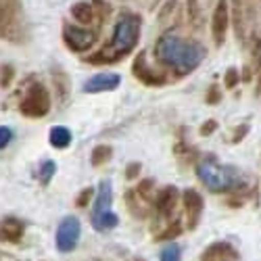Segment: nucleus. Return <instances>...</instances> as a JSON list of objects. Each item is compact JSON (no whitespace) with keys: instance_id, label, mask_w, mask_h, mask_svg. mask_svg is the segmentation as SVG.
<instances>
[{"instance_id":"obj_1","label":"nucleus","mask_w":261,"mask_h":261,"mask_svg":"<svg viewBox=\"0 0 261 261\" xmlns=\"http://www.w3.org/2000/svg\"><path fill=\"white\" fill-rule=\"evenodd\" d=\"M194 171L197 178L207 186V190L215 194H230L228 203L236 209L245 203V197L253 194V186H249L247 178L243 176V171L234 165H224L220 163L213 155L201 157L194 163Z\"/></svg>"},{"instance_id":"obj_14","label":"nucleus","mask_w":261,"mask_h":261,"mask_svg":"<svg viewBox=\"0 0 261 261\" xmlns=\"http://www.w3.org/2000/svg\"><path fill=\"white\" fill-rule=\"evenodd\" d=\"M28 230V224L23 220H19L15 215H9L5 220H0V243L5 245H19L23 241Z\"/></svg>"},{"instance_id":"obj_9","label":"nucleus","mask_w":261,"mask_h":261,"mask_svg":"<svg viewBox=\"0 0 261 261\" xmlns=\"http://www.w3.org/2000/svg\"><path fill=\"white\" fill-rule=\"evenodd\" d=\"M178 201H180L178 188L176 186H163L161 190H155V197H153V203H150V207H153L157 220L169 222L171 217H173V213H176Z\"/></svg>"},{"instance_id":"obj_3","label":"nucleus","mask_w":261,"mask_h":261,"mask_svg":"<svg viewBox=\"0 0 261 261\" xmlns=\"http://www.w3.org/2000/svg\"><path fill=\"white\" fill-rule=\"evenodd\" d=\"M140 30H142V17L136 13H121L117 19V23L113 28L111 40L107 44L96 50L94 55L86 57V63L90 65H113L125 59L138 46L140 40Z\"/></svg>"},{"instance_id":"obj_25","label":"nucleus","mask_w":261,"mask_h":261,"mask_svg":"<svg viewBox=\"0 0 261 261\" xmlns=\"http://www.w3.org/2000/svg\"><path fill=\"white\" fill-rule=\"evenodd\" d=\"M249 67L253 73H257L261 69V38L259 36H253L251 38V63Z\"/></svg>"},{"instance_id":"obj_8","label":"nucleus","mask_w":261,"mask_h":261,"mask_svg":"<svg viewBox=\"0 0 261 261\" xmlns=\"http://www.w3.org/2000/svg\"><path fill=\"white\" fill-rule=\"evenodd\" d=\"M82 236V224L75 215H67L63 217L59 228H57V236H55V245L59 253H71L75 251L77 243Z\"/></svg>"},{"instance_id":"obj_11","label":"nucleus","mask_w":261,"mask_h":261,"mask_svg":"<svg viewBox=\"0 0 261 261\" xmlns=\"http://www.w3.org/2000/svg\"><path fill=\"white\" fill-rule=\"evenodd\" d=\"M182 207H184V215H186V226L188 230H197L201 224V217L205 211V201L203 194L194 188H186L182 192Z\"/></svg>"},{"instance_id":"obj_2","label":"nucleus","mask_w":261,"mask_h":261,"mask_svg":"<svg viewBox=\"0 0 261 261\" xmlns=\"http://www.w3.org/2000/svg\"><path fill=\"white\" fill-rule=\"evenodd\" d=\"M207 48L199 40L182 38L178 34H163L155 44V59L176 77L192 73L205 61Z\"/></svg>"},{"instance_id":"obj_23","label":"nucleus","mask_w":261,"mask_h":261,"mask_svg":"<svg viewBox=\"0 0 261 261\" xmlns=\"http://www.w3.org/2000/svg\"><path fill=\"white\" fill-rule=\"evenodd\" d=\"M136 190V194L144 201V203H153V197H155V190H157V184H155V180L153 178H144V180H140V184L134 188Z\"/></svg>"},{"instance_id":"obj_17","label":"nucleus","mask_w":261,"mask_h":261,"mask_svg":"<svg viewBox=\"0 0 261 261\" xmlns=\"http://www.w3.org/2000/svg\"><path fill=\"white\" fill-rule=\"evenodd\" d=\"M73 136H71V129L69 127H65V125H55L50 127V132H48V142L53 148L57 150H63V148H67L71 144Z\"/></svg>"},{"instance_id":"obj_31","label":"nucleus","mask_w":261,"mask_h":261,"mask_svg":"<svg viewBox=\"0 0 261 261\" xmlns=\"http://www.w3.org/2000/svg\"><path fill=\"white\" fill-rule=\"evenodd\" d=\"M249 129H251V125H249V123H241V125H236V127L232 129L230 142H232V144H238V142H243V140L247 138V134H249Z\"/></svg>"},{"instance_id":"obj_37","label":"nucleus","mask_w":261,"mask_h":261,"mask_svg":"<svg viewBox=\"0 0 261 261\" xmlns=\"http://www.w3.org/2000/svg\"><path fill=\"white\" fill-rule=\"evenodd\" d=\"M255 96H261V69L257 71V86H255Z\"/></svg>"},{"instance_id":"obj_13","label":"nucleus","mask_w":261,"mask_h":261,"mask_svg":"<svg viewBox=\"0 0 261 261\" xmlns=\"http://www.w3.org/2000/svg\"><path fill=\"white\" fill-rule=\"evenodd\" d=\"M121 84V75L113 73V71H105V73H96L90 80H86L84 84V92L86 94H100V92H113L119 88Z\"/></svg>"},{"instance_id":"obj_16","label":"nucleus","mask_w":261,"mask_h":261,"mask_svg":"<svg viewBox=\"0 0 261 261\" xmlns=\"http://www.w3.org/2000/svg\"><path fill=\"white\" fill-rule=\"evenodd\" d=\"M125 205H127V211L132 213L134 217H138V220H144V217H148V203H144L134 188H129L125 192Z\"/></svg>"},{"instance_id":"obj_5","label":"nucleus","mask_w":261,"mask_h":261,"mask_svg":"<svg viewBox=\"0 0 261 261\" xmlns=\"http://www.w3.org/2000/svg\"><path fill=\"white\" fill-rule=\"evenodd\" d=\"M50 92L42 82H34L28 86L25 94L19 100V113L30 119H42L50 113Z\"/></svg>"},{"instance_id":"obj_38","label":"nucleus","mask_w":261,"mask_h":261,"mask_svg":"<svg viewBox=\"0 0 261 261\" xmlns=\"http://www.w3.org/2000/svg\"><path fill=\"white\" fill-rule=\"evenodd\" d=\"M134 261H144V259H140V257H138V259H134Z\"/></svg>"},{"instance_id":"obj_24","label":"nucleus","mask_w":261,"mask_h":261,"mask_svg":"<svg viewBox=\"0 0 261 261\" xmlns=\"http://www.w3.org/2000/svg\"><path fill=\"white\" fill-rule=\"evenodd\" d=\"M186 9H188V21L194 30H199L203 25V17H201V3L199 0H186Z\"/></svg>"},{"instance_id":"obj_18","label":"nucleus","mask_w":261,"mask_h":261,"mask_svg":"<svg viewBox=\"0 0 261 261\" xmlns=\"http://www.w3.org/2000/svg\"><path fill=\"white\" fill-rule=\"evenodd\" d=\"M71 17L82 25H90L96 21V15H94V7L92 3H75L71 7Z\"/></svg>"},{"instance_id":"obj_4","label":"nucleus","mask_w":261,"mask_h":261,"mask_svg":"<svg viewBox=\"0 0 261 261\" xmlns=\"http://www.w3.org/2000/svg\"><path fill=\"white\" fill-rule=\"evenodd\" d=\"M113 205V184L109 180H102L98 184V190L94 192V205L90 213V222L96 232H109L119 224L117 213L111 211Z\"/></svg>"},{"instance_id":"obj_12","label":"nucleus","mask_w":261,"mask_h":261,"mask_svg":"<svg viewBox=\"0 0 261 261\" xmlns=\"http://www.w3.org/2000/svg\"><path fill=\"white\" fill-rule=\"evenodd\" d=\"M228 25H230L228 0H217V5L213 9V15H211V36H213L215 46H224L226 34H228Z\"/></svg>"},{"instance_id":"obj_35","label":"nucleus","mask_w":261,"mask_h":261,"mask_svg":"<svg viewBox=\"0 0 261 261\" xmlns=\"http://www.w3.org/2000/svg\"><path fill=\"white\" fill-rule=\"evenodd\" d=\"M215 129H217V121H215V119H207V121L201 125L199 134H201V136H211V134L215 132Z\"/></svg>"},{"instance_id":"obj_32","label":"nucleus","mask_w":261,"mask_h":261,"mask_svg":"<svg viewBox=\"0 0 261 261\" xmlns=\"http://www.w3.org/2000/svg\"><path fill=\"white\" fill-rule=\"evenodd\" d=\"M207 105H217L222 100V90H220V86L217 84H211L209 86V90H207V96H205Z\"/></svg>"},{"instance_id":"obj_33","label":"nucleus","mask_w":261,"mask_h":261,"mask_svg":"<svg viewBox=\"0 0 261 261\" xmlns=\"http://www.w3.org/2000/svg\"><path fill=\"white\" fill-rule=\"evenodd\" d=\"M140 171H142V163H138V161L127 163V167H125V180H136L140 176Z\"/></svg>"},{"instance_id":"obj_30","label":"nucleus","mask_w":261,"mask_h":261,"mask_svg":"<svg viewBox=\"0 0 261 261\" xmlns=\"http://www.w3.org/2000/svg\"><path fill=\"white\" fill-rule=\"evenodd\" d=\"M176 11H178V0H167V3L161 7V11H159V21L161 23H167Z\"/></svg>"},{"instance_id":"obj_36","label":"nucleus","mask_w":261,"mask_h":261,"mask_svg":"<svg viewBox=\"0 0 261 261\" xmlns=\"http://www.w3.org/2000/svg\"><path fill=\"white\" fill-rule=\"evenodd\" d=\"M11 80H13V67H11V65H5V67H3V77H0V86L7 88V86L11 84Z\"/></svg>"},{"instance_id":"obj_7","label":"nucleus","mask_w":261,"mask_h":261,"mask_svg":"<svg viewBox=\"0 0 261 261\" xmlns=\"http://www.w3.org/2000/svg\"><path fill=\"white\" fill-rule=\"evenodd\" d=\"M98 40V34L94 30H86L82 25H73V23H65L63 25V42L71 53H88Z\"/></svg>"},{"instance_id":"obj_28","label":"nucleus","mask_w":261,"mask_h":261,"mask_svg":"<svg viewBox=\"0 0 261 261\" xmlns=\"http://www.w3.org/2000/svg\"><path fill=\"white\" fill-rule=\"evenodd\" d=\"M92 7H94V15L100 23H105L107 17L111 15V5L105 3V0H92Z\"/></svg>"},{"instance_id":"obj_22","label":"nucleus","mask_w":261,"mask_h":261,"mask_svg":"<svg viewBox=\"0 0 261 261\" xmlns=\"http://www.w3.org/2000/svg\"><path fill=\"white\" fill-rule=\"evenodd\" d=\"M55 173H57V163H55L53 159H46V161L40 163V167H38V171H36V178H38V182H40L42 186H48L50 180L55 178Z\"/></svg>"},{"instance_id":"obj_19","label":"nucleus","mask_w":261,"mask_h":261,"mask_svg":"<svg viewBox=\"0 0 261 261\" xmlns=\"http://www.w3.org/2000/svg\"><path fill=\"white\" fill-rule=\"evenodd\" d=\"M113 157V146H109V144H98L92 148V153H90V163L92 167H102L107 165L109 161H111Z\"/></svg>"},{"instance_id":"obj_26","label":"nucleus","mask_w":261,"mask_h":261,"mask_svg":"<svg viewBox=\"0 0 261 261\" xmlns=\"http://www.w3.org/2000/svg\"><path fill=\"white\" fill-rule=\"evenodd\" d=\"M180 259H182V249L178 243H167L159 253V261H180Z\"/></svg>"},{"instance_id":"obj_27","label":"nucleus","mask_w":261,"mask_h":261,"mask_svg":"<svg viewBox=\"0 0 261 261\" xmlns=\"http://www.w3.org/2000/svg\"><path fill=\"white\" fill-rule=\"evenodd\" d=\"M94 188L92 186H86L84 190H80V194L75 197V207L77 209H86V207H90V201L94 199Z\"/></svg>"},{"instance_id":"obj_10","label":"nucleus","mask_w":261,"mask_h":261,"mask_svg":"<svg viewBox=\"0 0 261 261\" xmlns=\"http://www.w3.org/2000/svg\"><path fill=\"white\" fill-rule=\"evenodd\" d=\"M132 73L134 77L144 84V86H153V88H157V86H165L167 84V75L155 67H150L148 65V59H146V53L140 50L132 63Z\"/></svg>"},{"instance_id":"obj_34","label":"nucleus","mask_w":261,"mask_h":261,"mask_svg":"<svg viewBox=\"0 0 261 261\" xmlns=\"http://www.w3.org/2000/svg\"><path fill=\"white\" fill-rule=\"evenodd\" d=\"M13 140V129L7 127V125H0V150L7 148Z\"/></svg>"},{"instance_id":"obj_6","label":"nucleus","mask_w":261,"mask_h":261,"mask_svg":"<svg viewBox=\"0 0 261 261\" xmlns=\"http://www.w3.org/2000/svg\"><path fill=\"white\" fill-rule=\"evenodd\" d=\"M0 36L11 42H23L25 25L19 0H0Z\"/></svg>"},{"instance_id":"obj_29","label":"nucleus","mask_w":261,"mask_h":261,"mask_svg":"<svg viewBox=\"0 0 261 261\" xmlns=\"http://www.w3.org/2000/svg\"><path fill=\"white\" fill-rule=\"evenodd\" d=\"M238 84H241V71L236 67H228V71L224 73V86L228 90H234Z\"/></svg>"},{"instance_id":"obj_15","label":"nucleus","mask_w":261,"mask_h":261,"mask_svg":"<svg viewBox=\"0 0 261 261\" xmlns=\"http://www.w3.org/2000/svg\"><path fill=\"white\" fill-rule=\"evenodd\" d=\"M238 259H241L238 251L226 241L211 243L201 255V261H238Z\"/></svg>"},{"instance_id":"obj_20","label":"nucleus","mask_w":261,"mask_h":261,"mask_svg":"<svg viewBox=\"0 0 261 261\" xmlns=\"http://www.w3.org/2000/svg\"><path fill=\"white\" fill-rule=\"evenodd\" d=\"M165 226V230H161V232H157L155 234V241L157 243H165V241H176V238L184 232V228H182V224L178 222V220H169L167 224H163Z\"/></svg>"},{"instance_id":"obj_21","label":"nucleus","mask_w":261,"mask_h":261,"mask_svg":"<svg viewBox=\"0 0 261 261\" xmlns=\"http://www.w3.org/2000/svg\"><path fill=\"white\" fill-rule=\"evenodd\" d=\"M53 82H55V90H57L59 100L65 102L69 96V77H67V73H63L61 69H55L53 71Z\"/></svg>"}]
</instances>
